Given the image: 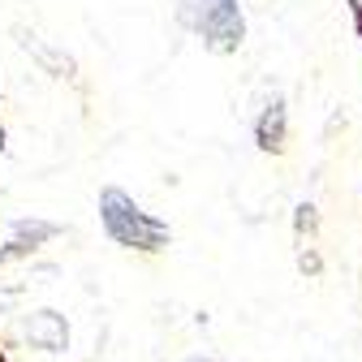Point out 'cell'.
<instances>
[{
	"instance_id": "obj_2",
	"label": "cell",
	"mask_w": 362,
	"mask_h": 362,
	"mask_svg": "<svg viewBox=\"0 0 362 362\" xmlns=\"http://www.w3.org/2000/svg\"><path fill=\"white\" fill-rule=\"evenodd\" d=\"M181 22L194 26L216 52H229L242 43V13L233 0H181Z\"/></svg>"
},
{
	"instance_id": "obj_1",
	"label": "cell",
	"mask_w": 362,
	"mask_h": 362,
	"mask_svg": "<svg viewBox=\"0 0 362 362\" xmlns=\"http://www.w3.org/2000/svg\"><path fill=\"white\" fill-rule=\"evenodd\" d=\"M100 211H104V229L112 242L129 246V250H160L168 242V224L147 216L143 207H134V199H125L121 190H104L100 199Z\"/></svg>"
},
{
	"instance_id": "obj_3",
	"label": "cell",
	"mask_w": 362,
	"mask_h": 362,
	"mask_svg": "<svg viewBox=\"0 0 362 362\" xmlns=\"http://www.w3.org/2000/svg\"><path fill=\"white\" fill-rule=\"evenodd\" d=\"M0 147H5V129H0Z\"/></svg>"
}]
</instances>
